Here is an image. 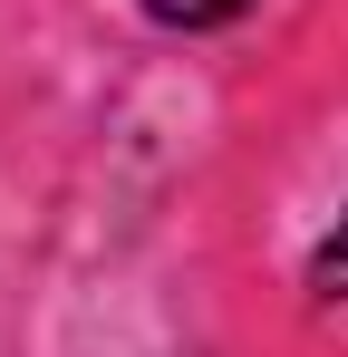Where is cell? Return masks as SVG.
<instances>
[{
	"label": "cell",
	"mask_w": 348,
	"mask_h": 357,
	"mask_svg": "<svg viewBox=\"0 0 348 357\" xmlns=\"http://www.w3.org/2000/svg\"><path fill=\"white\" fill-rule=\"evenodd\" d=\"M310 299H348V213H339V232L310 251Z\"/></svg>",
	"instance_id": "7a4b0ae2"
},
{
	"label": "cell",
	"mask_w": 348,
	"mask_h": 357,
	"mask_svg": "<svg viewBox=\"0 0 348 357\" xmlns=\"http://www.w3.org/2000/svg\"><path fill=\"white\" fill-rule=\"evenodd\" d=\"M242 10H261V0H145V20H165V29H232Z\"/></svg>",
	"instance_id": "6da1fadb"
}]
</instances>
